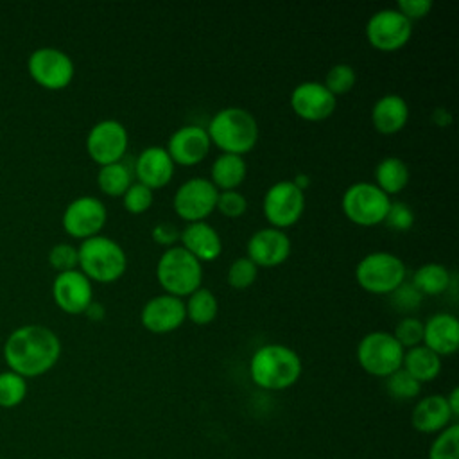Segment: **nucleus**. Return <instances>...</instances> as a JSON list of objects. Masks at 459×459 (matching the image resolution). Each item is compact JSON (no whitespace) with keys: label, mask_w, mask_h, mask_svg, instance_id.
<instances>
[{"label":"nucleus","mask_w":459,"mask_h":459,"mask_svg":"<svg viewBox=\"0 0 459 459\" xmlns=\"http://www.w3.org/2000/svg\"><path fill=\"white\" fill-rule=\"evenodd\" d=\"M2 353L7 369L27 380L45 375L57 364L61 341L48 326L23 325L9 333Z\"/></svg>","instance_id":"f257e3e1"},{"label":"nucleus","mask_w":459,"mask_h":459,"mask_svg":"<svg viewBox=\"0 0 459 459\" xmlns=\"http://www.w3.org/2000/svg\"><path fill=\"white\" fill-rule=\"evenodd\" d=\"M303 371L299 355L280 342H269L255 350L249 359V377L265 391H283L294 385Z\"/></svg>","instance_id":"f03ea898"},{"label":"nucleus","mask_w":459,"mask_h":459,"mask_svg":"<svg viewBox=\"0 0 459 459\" xmlns=\"http://www.w3.org/2000/svg\"><path fill=\"white\" fill-rule=\"evenodd\" d=\"M206 133L212 145L222 152L244 156L253 151L258 142V122L247 109L228 106L213 113Z\"/></svg>","instance_id":"7ed1b4c3"},{"label":"nucleus","mask_w":459,"mask_h":459,"mask_svg":"<svg viewBox=\"0 0 459 459\" xmlns=\"http://www.w3.org/2000/svg\"><path fill=\"white\" fill-rule=\"evenodd\" d=\"M77 256V269L90 281L111 283L122 278L127 269V256L124 247L115 238L106 235H95L81 240Z\"/></svg>","instance_id":"20e7f679"},{"label":"nucleus","mask_w":459,"mask_h":459,"mask_svg":"<svg viewBox=\"0 0 459 459\" xmlns=\"http://www.w3.org/2000/svg\"><path fill=\"white\" fill-rule=\"evenodd\" d=\"M156 280L165 294L186 298L203 283V264L179 244L167 247L156 264Z\"/></svg>","instance_id":"39448f33"},{"label":"nucleus","mask_w":459,"mask_h":459,"mask_svg":"<svg viewBox=\"0 0 459 459\" xmlns=\"http://www.w3.org/2000/svg\"><path fill=\"white\" fill-rule=\"evenodd\" d=\"M355 280L366 292L391 294L407 280V267L394 253L371 251L357 262Z\"/></svg>","instance_id":"423d86ee"},{"label":"nucleus","mask_w":459,"mask_h":459,"mask_svg":"<svg viewBox=\"0 0 459 459\" xmlns=\"http://www.w3.org/2000/svg\"><path fill=\"white\" fill-rule=\"evenodd\" d=\"M391 199L373 181H355L346 186L341 197V208L346 219L357 226L382 224Z\"/></svg>","instance_id":"0eeeda50"},{"label":"nucleus","mask_w":459,"mask_h":459,"mask_svg":"<svg viewBox=\"0 0 459 459\" xmlns=\"http://www.w3.org/2000/svg\"><path fill=\"white\" fill-rule=\"evenodd\" d=\"M405 350L393 337V333L384 330H373L366 333L357 344L359 366L378 378H385L402 368Z\"/></svg>","instance_id":"6e6552de"},{"label":"nucleus","mask_w":459,"mask_h":459,"mask_svg":"<svg viewBox=\"0 0 459 459\" xmlns=\"http://www.w3.org/2000/svg\"><path fill=\"white\" fill-rule=\"evenodd\" d=\"M27 72L38 86L50 91H59L72 82L75 66L72 57L61 48L39 47L30 52L27 59Z\"/></svg>","instance_id":"1a4fd4ad"},{"label":"nucleus","mask_w":459,"mask_h":459,"mask_svg":"<svg viewBox=\"0 0 459 459\" xmlns=\"http://www.w3.org/2000/svg\"><path fill=\"white\" fill-rule=\"evenodd\" d=\"M262 210L273 228H290L305 212V192L299 190L290 179L276 181L265 190Z\"/></svg>","instance_id":"9d476101"},{"label":"nucleus","mask_w":459,"mask_h":459,"mask_svg":"<svg viewBox=\"0 0 459 459\" xmlns=\"http://www.w3.org/2000/svg\"><path fill=\"white\" fill-rule=\"evenodd\" d=\"M219 190L212 185L208 178H190L183 181L172 197V208L176 215L188 222L206 221L217 206Z\"/></svg>","instance_id":"9b49d317"},{"label":"nucleus","mask_w":459,"mask_h":459,"mask_svg":"<svg viewBox=\"0 0 459 459\" xmlns=\"http://www.w3.org/2000/svg\"><path fill=\"white\" fill-rule=\"evenodd\" d=\"M364 32L373 48L380 52H394L409 43L412 36V22H409L396 7H385L369 16Z\"/></svg>","instance_id":"f8f14e48"},{"label":"nucleus","mask_w":459,"mask_h":459,"mask_svg":"<svg viewBox=\"0 0 459 459\" xmlns=\"http://www.w3.org/2000/svg\"><path fill=\"white\" fill-rule=\"evenodd\" d=\"M129 145V134L122 122L104 118L91 126L86 134V152L99 167L122 161Z\"/></svg>","instance_id":"ddd939ff"},{"label":"nucleus","mask_w":459,"mask_h":459,"mask_svg":"<svg viewBox=\"0 0 459 459\" xmlns=\"http://www.w3.org/2000/svg\"><path fill=\"white\" fill-rule=\"evenodd\" d=\"M106 221V204L95 195H79L72 199L61 215L65 233L79 240L100 235Z\"/></svg>","instance_id":"4468645a"},{"label":"nucleus","mask_w":459,"mask_h":459,"mask_svg":"<svg viewBox=\"0 0 459 459\" xmlns=\"http://www.w3.org/2000/svg\"><path fill=\"white\" fill-rule=\"evenodd\" d=\"M337 97H333L323 82L303 81L290 91L292 111L307 122H321L333 115Z\"/></svg>","instance_id":"2eb2a0df"},{"label":"nucleus","mask_w":459,"mask_h":459,"mask_svg":"<svg viewBox=\"0 0 459 459\" xmlns=\"http://www.w3.org/2000/svg\"><path fill=\"white\" fill-rule=\"evenodd\" d=\"M52 298L63 312L79 316L93 301V287L79 269L57 273L52 281Z\"/></svg>","instance_id":"dca6fc26"},{"label":"nucleus","mask_w":459,"mask_h":459,"mask_svg":"<svg viewBox=\"0 0 459 459\" xmlns=\"http://www.w3.org/2000/svg\"><path fill=\"white\" fill-rule=\"evenodd\" d=\"M186 319L185 301L170 294H158L149 298L140 312V321L151 333H170L178 330Z\"/></svg>","instance_id":"f3484780"},{"label":"nucleus","mask_w":459,"mask_h":459,"mask_svg":"<svg viewBox=\"0 0 459 459\" xmlns=\"http://www.w3.org/2000/svg\"><path fill=\"white\" fill-rule=\"evenodd\" d=\"M210 147H212V142L206 133V127L186 124L178 127L169 136L165 151L169 152L174 165L194 167L208 156Z\"/></svg>","instance_id":"a211bd4d"},{"label":"nucleus","mask_w":459,"mask_h":459,"mask_svg":"<svg viewBox=\"0 0 459 459\" xmlns=\"http://www.w3.org/2000/svg\"><path fill=\"white\" fill-rule=\"evenodd\" d=\"M290 238L283 230L267 226L256 230L246 244V256L256 267H276L290 255Z\"/></svg>","instance_id":"6ab92c4d"},{"label":"nucleus","mask_w":459,"mask_h":459,"mask_svg":"<svg viewBox=\"0 0 459 459\" xmlns=\"http://www.w3.org/2000/svg\"><path fill=\"white\" fill-rule=\"evenodd\" d=\"M174 169L176 165L165 147L149 145L136 156L133 172L138 183L149 186L151 190H158L170 183Z\"/></svg>","instance_id":"aec40b11"},{"label":"nucleus","mask_w":459,"mask_h":459,"mask_svg":"<svg viewBox=\"0 0 459 459\" xmlns=\"http://www.w3.org/2000/svg\"><path fill=\"white\" fill-rule=\"evenodd\" d=\"M179 246L201 264L213 262L222 253V238L219 231L206 221L188 222L179 231Z\"/></svg>","instance_id":"412c9836"},{"label":"nucleus","mask_w":459,"mask_h":459,"mask_svg":"<svg viewBox=\"0 0 459 459\" xmlns=\"http://www.w3.org/2000/svg\"><path fill=\"white\" fill-rule=\"evenodd\" d=\"M421 344L436 355H452L459 348V321L454 314L436 312L423 323Z\"/></svg>","instance_id":"4be33fe9"},{"label":"nucleus","mask_w":459,"mask_h":459,"mask_svg":"<svg viewBox=\"0 0 459 459\" xmlns=\"http://www.w3.org/2000/svg\"><path fill=\"white\" fill-rule=\"evenodd\" d=\"M409 120V104L398 93L378 97L371 108V124L380 134L400 133Z\"/></svg>","instance_id":"5701e85b"},{"label":"nucleus","mask_w":459,"mask_h":459,"mask_svg":"<svg viewBox=\"0 0 459 459\" xmlns=\"http://www.w3.org/2000/svg\"><path fill=\"white\" fill-rule=\"evenodd\" d=\"M452 420L454 416L443 394H429L421 398L411 412V425L423 434L441 432L450 425Z\"/></svg>","instance_id":"b1692460"},{"label":"nucleus","mask_w":459,"mask_h":459,"mask_svg":"<svg viewBox=\"0 0 459 459\" xmlns=\"http://www.w3.org/2000/svg\"><path fill=\"white\" fill-rule=\"evenodd\" d=\"M247 176V165L244 156L221 152L210 167V181L219 190H237Z\"/></svg>","instance_id":"393cba45"},{"label":"nucleus","mask_w":459,"mask_h":459,"mask_svg":"<svg viewBox=\"0 0 459 459\" xmlns=\"http://www.w3.org/2000/svg\"><path fill=\"white\" fill-rule=\"evenodd\" d=\"M402 369H405L420 384L430 382L441 371V357L430 351L427 346L418 344L403 353Z\"/></svg>","instance_id":"a878e982"},{"label":"nucleus","mask_w":459,"mask_h":459,"mask_svg":"<svg viewBox=\"0 0 459 459\" xmlns=\"http://www.w3.org/2000/svg\"><path fill=\"white\" fill-rule=\"evenodd\" d=\"M409 183V167L398 156H385L375 167V185L387 195L402 192Z\"/></svg>","instance_id":"bb28decb"},{"label":"nucleus","mask_w":459,"mask_h":459,"mask_svg":"<svg viewBox=\"0 0 459 459\" xmlns=\"http://www.w3.org/2000/svg\"><path fill=\"white\" fill-rule=\"evenodd\" d=\"M411 283L421 296H437L448 290L452 283L450 271L437 262H427L412 273Z\"/></svg>","instance_id":"cd10ccee"},{"label":"nucleus","mask_w":459,"mask_h":459,"mask_svg":"<svg viewBox=\"0 0 459 459\" xmlns=\"http://www.w3.org/2000/svg\"><path fill=\"white\" fill-rule=\"evenodd\" d=\"M133 183V170L127 163L117 161L109 165H102L97 172V185L102 194L109 197H122L124 192Z\"/></svg>","instance_id":"c85d7f7f"},{"label":"nucleus","mask_w":459,"mask_h":459,"mask_svg":"<svg viewBox=\"0 0 459 459\" xmlns=\"http://www.w3.org/2000/svg\"><path fill=\"white\" fill-rule=\"evenodd\" d=\"M217 312H219V301L210 289L201 285L199 289H195L192 294L186 296L185 314H186V319H190L192 323L208 325L217 317Z\"/></svg>","instance_id":"c756f323"},{"label":"nucleus","mask_w":459,"mask_h":459,"mask_svg":"<svg viewBox=\"0 0 459 459\" xmlns=\"http://www.w3.org/2000/svg\"><path fill=\"white\" fill-rule=\"evenodd\" d=\"M27 396V380L18 373L5 369L0 373V407L13 409Z\"/></svg>","instance_id":"7c9ffc66"},{"label":"nucleus","mask_w":459,"mask_h":459,"mask_svg":"<svg viewBox=\"0 0 459 459\" xmlns=\"http://www.w3.org/2000/svg\"><path fill=\"white\" fill-rule=\"evenodd\" d=\"M355 82H357V72H355V68H353L351 65H348V63H337V65L330 66V70L326 72L325 81H323L325 88H326L333 97L344 95V93L351 91L353 86H355Z\"/></svg>","instance_id":"2f4dec72"},{"label":"nucleus","mask_w":459,"mask_h":459,"mask_svg":"<svg viewBox=\"0 0 459 459\" xmlns=\"http://www.w3.org/2000/svg\"><path fill=\"white\" fill-rule=\"evenodd\" d=\"M429 459H459V425L450 423L432 441Z\"/></svg>","instance_id":"473e14b6"},{"label":"nucleus","mask_w":459,"mask_h":459,"mask_svg":"<svg viewBox=\"0 0 459 459\" xmlns=\"http://www.w3.org/2000/svg\"><path fill=\"white\" fill-rule=\"evenodd\" d=\"M256 276H258V267L247 256H238L230 264L226 273V281L235 290H244L256 281Z\"/></svg>","instance_id":"72a5a7b5"},{"label":"nucleus","mask_w":459,"mask_h":459,"mask_svg":"<svg viewBox=\"0 0 459 459\" xmlns=\"http://www.w3.org/2000/svg\"><path fill=\"white\" fill-rule=\"evenodd\" d=\"M385 389L394 400H412L420 394L421 384L414 380L405 369H396L385 377Z\"/></svg>","instance_id":"f704fd0d"},{"label":"nucleus","mask_w":459,"mask_h":459,"mask_svg":"<svg viewBox=\"0 0 459 459\" xmlns=\"http://www.w3.org/2000/svg\"><path fill=\"white\" fill-rule=\"evenodd\" d=\"M152 201H154V190H151L149 186H145L138 181H133L122 195V204H124L126 212H129L133 215H140V213L147 212L151 208Z\"/></svg>","instance_id":"c9c22d12"},{"label":"nucleus","mask_w":459,"mask_h":459,"mask_svg":"<svg viewBox=\"0 0 459 459\" xmlns=\"http://www.w3.org/2000/svg\"><path fill=\"white\" fill-rule=\"evenodd\" d=\"M393 337L400 342V346L405 350L414 348L418 344H421L423 339V321H420L414 316H405L402 317L393 332Z\"/></svg>","instance_id":"e433bc0d"},{"label":"nucleus","mask_w":459,"mask_h":459,"mask_svg":"<svg viewBox=\"0 0 459 459\" xmlns=\"http://www.w3.org/2000/svg\"><path fill=\"white\" fill-rule=\"evenodd\" d=\"M414 212L403 201H391L389 210L382 224H385L393 231H409L414 224Z\"/></svg>","instance_id":"4c0bfd02"},{"label":"nucleus","mask_w":459,"mask_h":459,"mask_svg":"<svg viewBox=\"0 0 459 459\" xmlns=\"http://www.w3.org/2000/svg\"><path fill=\"white\" fill-rule=\"evenodd\" d=\"M48 264L57 273L77 269V264H79L77 247L72 244H66V242L54 244L48 251Z\"/></svg>","instance_id":"58836bf2"},{"label":"nucleus","mask_w":459,"mask_h":459,"mask_svg":"<svg viewBox=\"0 0 459 459\" xmlns=\"http://www.w3.org/2000/svg\"><path fill=\"white\" fill-rule=\"evenodd\" d=\"M215 210H219L228 219H238L247 210V199L238 190H224L217 195Z\"/></svg>","instance_id":"ea45409f"},{"label":"nucleus","mask_w":459,"mask_h":459,"mask_svg":"<svg viewBox=\"0 0 459 459\" xmlns=\"http://www.w3.org/2000/svg\"><path fill=\"white\" fill-rule=\"evenodd\" d=\"M389 296H391V305L398 312H412L421 305V299H423L418 289L407 280L400 287H396Z\"/></svg>","instance_id":"a19ab883"},{"label":"nucleus","mask_w":459,"mask_h":459,"mask_svg":"<svg viewBox=\"0 0 459 459\" xmlns=\"http://www.w3.org/2000/svg\"><path fill=\"white\" fill-rule=\"evenodd\" d=\"M179 231H181V230H179L176 224L163 221V222H158V224L152 228L151 237H152V240H154L158 246H163V247L167 249V247L176 246V242H179Z\"/></svg>","instance_id":"79ce46f5"},{"label":"nucleus","mask_w":459,"mask_h":459,"mask_svg":"<svg viewBox=\"0 0 459 459\" xmlns=\"http://www.w3.org/2000/svg\"><path fill=\"white\" fill-rule=\"evenodd\" d=\"M432 2L430 0H398L396 4V9L409 20H421L425 18L430 9H432Z\"/></svg>","instance_id":"37998d69"},{"label":"nucleus","mask_w":459,"mask_h":459,"mask_svg":"<svg viewBox=\"0 0 459 459\" xmlns=\"http://www.w3.org/2000/svg\"><path fill=\"white\" fill-rule=\"evenodd\" d=\"M432 122L434 124H437V126H448L450 122H452V115H450V111L448 109H445V108H436L434 111H432Z\"/></svg>","instance_id":"c03bdc74"},{"label":"nucleus","mask_w":459,"mask_h":459,"mask_svg":"<svg viewBox=\"0 0 459 459\" xmlns=\"http://www.w3.org/2000/svg\"><path fill=\"white\" fill-rule=\"evenodd\" d=\"M84 314H86L91 321H100V319H104V316H106V308H104L100 303L91 301V303L88 305V308L84 310Z\"/></svg>","instance_id":"a18cd8bd"},{"label":"nucleus","mask_w":459,"mask_h":459,"mask_svg":"<svg viewBox=\"0 0 459 459\" xmlns=\"http://www.w3.org/2000/svg\"><path fill=\"white\" fill-rule=\"evenodd\" d=\"M445 398H446V403H448V409H450L452 416L457 418V416H459V389L454 387V389L450 391V394L445 396Z\"/></svg>","instance_id":"49530a36"},{"label":"nucleus","mask_w":459,"mask_h":459,"mask_svg":"<svg viewBox=\"0 0 459 459\" xmlns=\"http://www.w3.org/2000/svg\"><path fill=\"white\" fill-rule=\"evenodd\" d=\"M290 181H292L299 190L305 192V188L310 186V181H312V179H310V176H308L307 172H299V174H296L294 179H290Z\"/></svg>","instance_id":"de8ad7c7"}]
</instances>
